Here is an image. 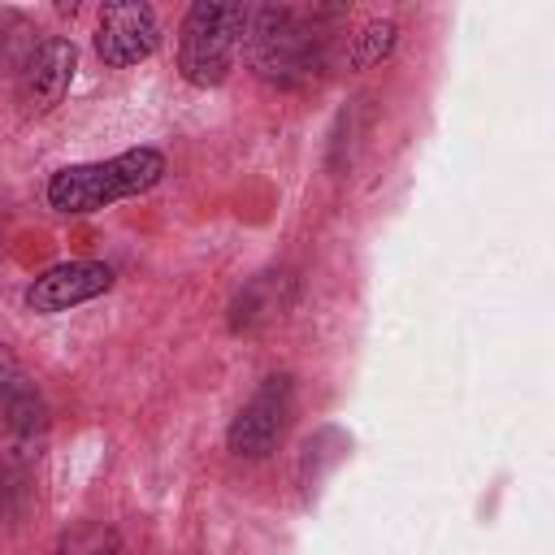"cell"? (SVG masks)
Listing matches in <instances>:
<instances>
[{"label": "cell", "mask_w": 555, "mask_h": 555, "mask_svg": "<svg viewBox=\"0 0 555 555\" xmlns=\"http://www.w3.org/2000/svg\"><path fill=\"white\" fill-rule=\"evenodd\" d=\"M399 43V26L390 17H373L364 22L356 35H351V48H347V69H369L377 61H386Z\"/></svg>", "instance_id": "obj_8"}, {"label": "cell", "mask_w": 555, "mask_h": 555, "mask_svg": "<svg viewBox=\"0 0 555 555\" xmlns=\"http://www.w3.org/2000/svg\"><path fill=\"white\" fill-rule=\"evenodd\" d=\"M160 43V22H156V9L143 4V0H113L100 9V22H95V56L108 65V69H126V65H139L156 52Z\"/></svg>", "instance_id": "obj_4"}, {"label": "cell", "mask_w": 555, "mask_h": 555, "mask_svg": "<svg viewBox=\"0 0 555 555\" xmlns=\"http://www.w3.org/2000/svg\"><path fill=\"white\" fill-rule=\"evenodd\" d=\"M243 30H247L243 4L195 0L178 26V74L191 87H221L234 69V48Z\"/></svg>", "instance_id": "obj_2"}, {"label": "cell", "mask_w": 555, "mask_h": 555, "mask_svg": "<svg viewBox=\"0 0 555 555\" xmlns=\"http://www.w3.org/2000/svg\"><path fill=\"white\" fill-rule=\"evenodd\" d=\"M43 429H48V403H43V395L26 377H13L0 390V438L13 451H26L30 455L39 447Z\"/></svg>", "instance_id": "obj_7"}, {"label": "cell", "mask_w": 555, "mask_h": 555, "mask_svg": "<svg viewBox=\"0 0 555 555\" xmlns=\"http://www.w3.org/2000/svg\"><path fill=\"white\" fill-rule=\"evenodd\" d=\"M291 412H295V382L286 373H273L256 386V395L234 412L230 429H225V447L238 455V460H264L286 425H291Z\"/></svg>", "instance_id": "obj_3"}, {"label": "cell", "mask_w": 555, "mask_h": 555, "mask_svg": "<svg viewBox=\"0 0 555 555\" xmlns=\"http://www.w3.org/2000/svg\"><path fill=\"white\" fill-rule=\"evenodd\" d=\"M108 286H113V269L104 260H61L30 282L26 304L30 312H65L74 304L104 295Z\"/></svg>", "instance_id": "obj_6"}, {"label": "cell", "mask_w": 555, "mask_h": 555, "mask_svg": "<svg viewBox=\"0 0 555 555\" xmlns=\"http://www.w3.org/2000/svg\"><path fill=\"white\" fill-rule=\"evenodd\" d=\"M35 52V30L17 9H0V74L22 69L26 56Z\"/></svg>", "instance_id": "obj_9"}, {"label": "cell", "mask_w": 555, "mask_h": 555, "mask_svg": "<svg viewBox=\"0 0 555 555\" xmlns=\"http://www.w3.org/2000/svg\"><path fill=\"white\" fill-rule=\"evenodd\" d=\"M13 377H22V369H17V356H13V351L0 343V390H4Z\"/></svg>", "instance_id": "obj_10"}, {"label": "cell", "mask_w": 555, "mask_h": 555, "mask_svg": "<svg viewBox=\"0 0 555 555\" xmlns=\"http://www.w3.org/2000/svg\"><path fill=\"white\" fill-rule=\"evenodd\" d=\"M165 178V156L156 147H130L108 160H87V165H65L48 178V204L65 217H87L100 212L117 199L143 195Z\"/></svg>", "instance_id": "obj_1"}, {"label": "cell", "mask_w": 555, "mask_h": 555, "mask_svg": "<svg viewBox=\"0 0 555 555\" xmlns=\"http://www.w3.org/2000/svg\"><path fill=\"white\" fill-rule=\"evenodd\" d=\"M74 69H78V48L74 39L65 35H48L35 43V52L26 56V65L17 69V104L26 117H43L52 113L69 82H74Z\"/></svg>", "instance_id": "obj_5"}]
</instances>
